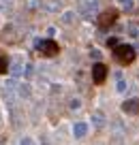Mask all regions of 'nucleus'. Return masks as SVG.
I'll list each match as a JSON object with an SVG mask.
<instances>
[{"label":"nucleus","mask_w":139,"mask_h":145,"mask_svg":"<svg viewBox=\"0 0 139 145\" xmlns=\"http://www.w3.org/2000/svg\"><path fill=\"white\" fill-rule=\"evenodd\" d=\"M92 124H94V126H99V128H103V126H105L103 113H94V115H92Z\"/></svg>","instance_id":"obj_10"},{"label":"nucleus","mask_w":139,"mask_h":145,"mask_svg":"<svg viewBox=\"0 0 139 145\" xmlns=\"http://www.w3.org/2000/svg\"><path fill=\"white\" fill-rule=\"evenodd\" d=\"M120 2H122V7H124V9H133V7H135V2H133V0H120Z\"/></svg>","instance_id":"obj_13"},{"label":"nucleus","mask_w":139,"mask_h":145,"mask_svg":"<svg viewBox=\"0 0 139 145\" xmlns=\"http://www.w3.org/2000/svg\"><path fill=\"white\" fill-rule=\"evenodd\" d=\"M122 111L128 115H137L139 113V98H128L122 103Z\"/></svg>","instance_id":"obj_5"},{"label":"nucleus","mask_w":139,"mask_h":145,"mask_svg":"<svg viewBox=\"0 0 139 145\" xmlns=\"http://www.w3.org/2000/svg\"><path fill=\"white\" fill-rule=\"evenodd\" d=\"M88 135V124L86 122H75L73 124V137L75 139H84Z\"/></svg>","instance_id":"obj_6"},{"label":"nucleus","mask_w":139,"mask_h":145,"mask_svg":"<svg viewBox=\"0 0 139 145\" xmlns=\"http://www.w3.org/2000/svg\"><path fill=\"white\" fill-rule=\"evenodd\" d=\"M60 51V47H58V43L56 41H51V39H43V41H36V54L39 56H56Z\"/></svg>","instance_id":"obj_2"},{"label":"nucleus","mask_w":139,"mask_h":145,"mask_svg":"<svg viewBox=\"0 0 139 145\" xmlns=\"http://www.w3.org/2000/svg\"><path fill=\"white\" fill-rule=\"evenodd\" d=\"M28 7L30 9H39V0H28Z\"/></svg>","instance_id":"obj_17"},{"label":"nucleus","mask_w":139,"mask_h":145,"mask_svg":"<svg viewBox=\"0 0 139 145\" xmlns=\"http://www.w3.org/2000/svg\"><path fill=\"white\" fill-rule=\"evenodd\" d=\"M124 90H126V81L120 79V81H118V92H124Z\"/></svg>","instance_id":"obj_16"},{"label":"nucleus","mask_w":139,"mask_h":145,"mask_svg":"<svg viewBox=\"0 0 139 145\" xmlns=\"http://www.w3.org/2000/svg\"><path fill=\"white\" fill-rule=\"evenodd\" d=\"M15 94H17L19 98H30V94H32V88H30V83H26V81L17 83V90H15Z\"/></svg>","instance_id":"obj_8"},{"label":"nucleus","mask_w":139,"mask_h":145,"mask_svg":"<svg viewBox=\"0 0 139 145\" xmlns=\"http://www.w3.org/2000/svg\"><path fill=\"white\" fill-rule=\"evenodd\" d=\"M19 145H36V143H34V141L30 139V137H24V139L19 141Z\"/></svg>","instance_id":"obj_14"},{"label":"nucleus","mask_w":139,"mask_h":145,"mask_svg":"<svg viewBox=\"0 0 139 145\" xmlns=\"http://www.w3.org/2000/svg\"><path fill=\"white\" fill-rule=\"evenodd\" d=\"M26 66H28V64H26ZM26 66H24V64L19 62V58H17V60H15V62L9 66L11 77H15V79H17V77H22V75H24V71H26Z\"/></svg>","instance_id":"obj_7"},{"label":"nucleus","mask_w":139,"mask_h":145,"mask_svg":"<svg viewBox=\"0 0 139 145\" xmlns=\"http://www.w3.org/2000/svg\"><path fill=\"white\" fill-rule=\"evenodd\" d=\"M116 45H118L116 39H109V41H107V47H116Z\"/></svg>","instance_id":"obj_18"},{"label":"nucleus","mask_w":139,"mask_h":145,"mask_svg":"<svg viewBox=\"0 0 139 145\" xmlns=\"http://www.w3.org/2000/svg\"><path fill=\"white\" fill-rule=\"evenodd\" d=\"M9 71V58L2 49H0V72H7Z\"/></svg>","instance_id":"obj_9"},{"label":"nucleus","mask_w":139,"mask_h":145,"mask_svg":"<svg viewBox=\"0 0 139 145\" xmlns=\"http://www.w3.org/2000/svg\"><path fill=\"white\" fill-rule=\"evenodd\" d=\"M116 19H118V11H113V9L103 11V13L99 15V26H101V28H109Z\"/></svg>","instance_id":"obj_4"},{"label":"nucleus","mask_w":139,"mask_h":145,"mask_svg":"<svg viewBox=\"0 0 139 145\" xmlns=\"http://www.w3.org/2000/svg\"><path fill=\"white\" fill-rule=\"evenodd\" d=\"M107 66H105L103 62H96L94 66H92V81L94 83H105V79H107Z\"/></svg>","instance_id":"obj_3"},{"label":"nucleus","mask_w":139,"mask_h":145,"mask_svg":"<svg viewBox=\"0 0 139 145\" xmlns=\"http://www.w3.org/2000/svg\"><path fill=\"white\" fill-rule=\"evenodd\" d=\"M73 19H75V13H73V11H67V13L62 15V22H64V24H71Z\"/></svg>","instance_id":"obj_11"},{"label":"nucleus","mask_w":139,"mask_h":145,"mask_svg":"<svg viewBox=\"0 0 139 145\" xmlns=\"http://www.w3.org/2000/svg\"><path fill=\"white\" fill-rule=\"evenodd\" d=\"M113 56H116V60L120 64H130L135 60V49L130 45H124V43H118L116 47H113Z\"/></svg>","instance_id":"obj_1"},{"label":"nucleus","mask_w":139,"mask_h":145,"mask_svg":"<svg viewBox=\"0 0 139 145\" xmlns=\"http://www.w3.org/2000/svg\"><path fill=\"white\" fill-rule=\"evenodd\" d=\"M58 9H60L58 2H51V5H47V11H58Z\"/></svg>","instance_id":"obj_15"},{"label":"nucleus","mask_w":139,"mask_h":145,"mask_svg":"<svg viewBox=\"0 0 139 145\" xmlns=\"http://www.w3.org/2000/svg\"><path fill=\"white\" fill-rule=\"evenodd\" d=\"M69 107H71L73 111H77V109H81V100H79V98H71V103H69Z\"/></svg>","instance_id":"obj_12"}]
</instances>
